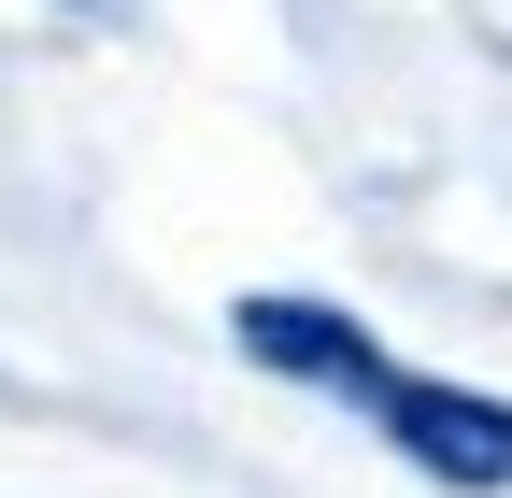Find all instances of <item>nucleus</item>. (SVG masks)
Masks as SVG:
<instances>
[{"instance_id": "1", "label": "nucleus", "mask_w": 512, "mask_h": 498, "mask_svg": "<svg viewBox=\"0 0 512 498\" xmlns=\"http://www.w3.org/2000/svg\"><path fill=\"white\" fill-rule=\"evenodd\" d=\"M370 427L399 442L427 484H512V399H470V385H384L370 399Z\"/></svg>"}, {"instance_id": "2", "label": "nucleus", "mask_w": 512, "mask_h": 498, "mask_svg": "<svg viewBox=\"0 0 512 498\" xmlns=\"http://www.w3.org/2000/svg\"><path fill=\"white\" fill-rule=\"evenodd\" d=\"M242 356L256 370H299V385H328V399H384V385H399L384 342L356 314H313V299H242Z\"/></svg>"}]
</instances>
